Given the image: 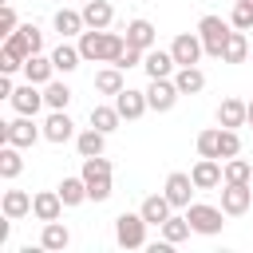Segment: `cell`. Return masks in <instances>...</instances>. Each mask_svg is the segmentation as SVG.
<instances>
[{
  "mask_svg": "<svg viewBox=\"0 0 253 253\" xmlns=\"http://www.w3.org/2000/svg\"><path fill=\"white\" fill-rule=\"evenodd\" d=\"M158 229H162V237H166L170 245H178V241H186V237L194 233V225H190V217H174V213H170V217H166V221H162Z\"/></svg>",
  "mask_w": 253,
  "mask_h": 253,
  "instance_id": "4dcf8cb0",
  "label": "cell"
},
{
  "mask_svg": "<svg viewBox=\"0 0 253 253\" xmlns=\"http://www.w3.org/2000/svg\"><path fill=\"white\" fill-rule=\"evenodd\" d=\"M249 55H253V43H249Z\"/></svg>",
  "mask_w": 253,
  "mask_h": 253,
  "instance_id": "bcb514c9",
  "label": "cell"
},
{
  "mask_svg": "<svg viewBox=\"0 0 253 253\" xmlns=\"http://www.w3.org/2000/svg\"><path fill=\"white\" fill-rule=\"evenodd\" d=\"M245 4H253V0H245Z\"/></svg>",
  "mask_w": 253,
  "mask_h": 253,
  "instance_id": "7dc6e473",
  "label": "cell"
},
{
  "mask_svg": "<svg viewBox=\"0 0 253 253\" xmlns=\"http://www.w3.org/2000/svg\"><path fill=\"white\" fill-rule=\"evenodd\" d=\"M43 138L47 142H67V138H75V123L67 119V111H51L47 115V123H43Z\"/></svg>",
  "mask_w": 253,
  "mask_h": 253,
  "instance_id": "e0dca14e",
  "label": "cell"
},
{
  "mask_svg": "<svg viewBox=\"0 0 253 253\" xmlns=\"http://www.w3.org/2000/svg\"><path fill=\"white\" fill-rule=\"evenodd\" d=\"M123 36H126V43H130V47H142V51H150V47L158 43L154 24H150V20H142V16H138V20H130V24L123 28Z\"/></svg>",
  "mask_w": 253,
  "mask_h": 253,
  "instance_id": "5bb4252c",
  "label": "cell"
},
{
  "mask_svg": "<svg viewBox=\"0 0 253 253\" xmlns=\"http://www.w3.org/2000/svg\"><path fill=\"white\" fill-rule=\"evenodd\" d=\"M8 103L16 107V115H36L40 107H47V103H43V91H40V83H24V87H16Z\"/></svg>",
  "mask_w": 253,
  "mask_h": 253,
  "instance_id": "4fadbf2b",
  "label": "cell"
},
{
  "mask_svg": "<svg viewBox=\"0 0 253 253\" xmlns=\"http://www.w3.org/2000/svg\"><path fill=\"white\" fill-rule=\"evenodd\" d=\"M79 59H83V51H79V47H71V43H59V47L51 51L55 71H63V75H67V71H75V67H79Z\"/></svg>",
  "mask_w": 253,
  "mask_h": 253,
  "instance_id": "1f68e13d",
  "label": "cell"
},
{
  "mask_svg": "<svg viewBox=\"0 0 253 253\" xmlns=\"http://www.w3.org/2000/svg\"><path fill=\"white\" fill-rule=\"evenodd\" d=\"M142 67H146L150 79H170V71L178 67V59H174L170 51H162V47H150V51L142 55Z\"/></svg>",
  "mask_w": 253,
  "mask_h": 253,
  "instance_id": "2e32d148",
  "label": "cell"
},
{
  "mask_svg": "<svg viewBox=\"0 0 253 253\" xmlns=\"http://www.w3.org/2000/svg\"><path fill=\"white\" fill-rule=\"evenodd\" d=\"M146 217L142 213H119L115 217V241L123 245V249H142L146 245Z\"/></svg>",
  "mask_w": 253,
  "mask_h": 253,
  "instance_id": "277c9868",
  "label": "cell"
},
{
  "mask_svg": "<svg viewBox=\"0 0 253 253\" xmlns=\"http://www.w3.org/2000/svg\"><path fill=\"white\" fill-rule=\"evenodd\" d=\"M221 59H225V63H245V59H249V40H245V32H229Z\"/></svg>",
  "mask_w": 253,
  "mask_h": 253,
  "instance_id": "f546056e",
  "label": "cell"
},
{
  "mask_svg": "<svg viewBox=\"0 0 253 253\" xmlns=\"http://www.w3.org/2000/svg\"><path fill=\"white\" fill-rule=\"evenodd\" d=\"M36 115H20V119H12V123H0V142H12V146H32L40 134H43V126H36L32 123Z\"/></svg>",
  "mask_w": 253,
  "mask_h": 253,
  "instance_id": "5b68a950",
  "label": "cell"
},
{
  "mask_svg": "<svg viewBox=\"0 0 253 253\" xmlns=\"http://www.w3.org/2000/svg\"><path fill=\"white\" fill-rule=\"evenodd\" d=\"M142 55H146L142 47H130V43H126V51L119 55V63H115V67H123V71H126V67H138V63H142Z\"/></svg>",
  "mask_w": 253,
  "mask_h": 253,
  "instance_id": "60d3db41",
  "label": "cell"
},
{
  "mask_svg": "<svg viewBox=\"0 0 253 253\" xmlns=\"http://www.w3.org/2000/svg\"><path fill=\"white\" fill-rule=\"evenodd\" d=\"M20 28H24V36H28V40H32V47H36V51H40V47H43V32H40V28H36V24H20Z\"/></svg>",
  "mask_w": 253,
  "mask_h": 253,
  "instance_id": "b9f144b4",
  "label": "cell"
},
{
  "mask_svg": "<svg viewBox=\"0 0 253 253\" xmlns=\"http://www.w3.org/2000/svg\"><path fill=\"white\" fill-rule=\"evenodd\" d=\"M245 126H253V99H249V119H245Z\"/></svg>",
  "mask_w": 253,
  "mask_h": 253,
  "instance_id": "f6af8a7d",
  "label": "cell"
},
{
  "mask_svg": "<svg viewBox=\"0 0 253 253\" xmlns=\"http://www.w3.org/2000/svg\"><path fill=\"white\" fill-rule=\"evenodd\" d=\"M16 28H20V20H16V8H12V4H4V8H0V36H12Z\"/></svg>",
  "mask_w": 253,
  "mask_h": 253,
  "instance_id": "ab89813d",
  "label": "cell"
},
{
  "mask_svg": "<svg viewBox=\"0 0 253 253\" xmlns=\"http://www.w3.org/2000/svg\"><path fill=\"white\" fill-rule=\"evenodd\" d=\"M43 103L51 107V111H67V103H71V87L67 83H43Z\"/></svg>",
  "mask_w": 253,
  "mask_h": 253,
  "instance_id": "d6a6232c",
  "label": "cell"
},
{
  "mask_svg": "<svg viewBox=\"0 0 253 253\" xmlns=\"http://www.w3.org/2000/svg\"><path fill=\"white\" fill-rule=\"evenodd\" d=\"M194 190H198V186H194V178H190V174H182V170H174V174L166 178V190H162V194L170 198V206H174V210H186Z\"/></svg>",
  "mask_w": 253,
  "mask_h": 253,
  "instance_id": "7c38bea8",
  "label": "cell"
},
{
  "mask_svg": "<svg viewBox=\"0 0 253 253\" xmlns=\"http://www.w3.org/2000/svg\"><path fill=\"white\" fill-rule=\"evenodd\" d=\"M190 178H194L198 190H217L225 182V162L221 158H198L194 170H190Z\"/></svg>",
  "mask_w": 253,
  "mask_h": 253,
  "instance_id": "9c48e42d",
  "label": "cell"
},
{
  "mask_svg": "<svg viewBox=\"0 0 253 253\" xmlns=\"http://www.w3.org/2000/svg\"><path fill=\"white\" fill-rule=\"evenodd\" d=\"M115 107H119V115H123V119H142V115L150 111V99H146V91L123 87V91L115 95Z\"/></svg>",
  "mask_w": 253,
  "mask_h": 253,
  "instance_id": "8fae6325",
  "label": "cell"
},
{
  "mask_svg": "<svg viewBox=\"0 0 253 253\" xmlns=\"http://www.w3.org/2000/svg\"><path fill=\"white\" fill-rule=\"evenodd\" d=\"M126 83H123V67H103V71H95V91H103V95H119Z\"/></svg>",
  "mask_w": 253,
  "mask_h": 253,
  "instance_id": "484cf974",
  "label": "cell"
},
{
  "mask_svg": "<svg viewBox=\"0 0 253 253\" xmlns=\"http://www.w3.org/2000/svg\"><path fill=\"white\" fill-rule=\"evenodd\" d=\"M233 154H241V138H237L233 126H221V162L233 158Z\"/></svg>",
  "mask_w": 253,
  "mask_h": 253,
  "instance_id": "f35d334b",
  "label": "cell"
},
{
  "mask_svg": "<svg viewBox=\"0 0 253 253\" xmlns=\"http://www.w3.org/2000/svg\"><path fill=\"white\" fill-rule=\"evenodd\" d=\"M202 36L198 32H178L174 36V43H170V55L178 59V67H194L198 59H202Z\"/></svg>",
  "mask_w": 253,
  "mask_h": 253,
  "instance_id": "ba28073f",
  "label": "cell"
},
{
  "mask_svg": "<svg viewBox=\"0 0 253 253\" xmlns=\"http://www.w3.org/2000/svg\"><path fill=\"white\" fill-rule=\"evenodd\" d=\"M225 182H253V166L245 158H225Z\"/></svg>",
  "mask_w": 253,
  "mask_h": 253,
  "instance_id": "8d00e7d4",
  "label": "cell"
},
{
  "mask_svg": "<svg viewBox=\"0 0 253 253\" xmlns=\"http://www.w3.org/2000/svg\"><path fill=\"white\" fill-rule=\"evenodd\" d=\"M83 28H87V20H83V12H75V8H59L55 12V32L67 40V36H83Z\"/></svg>",
  "mask_w": 253,
  "mask_h": 253,
  "instance_id": "cb8c5ba5",
  "label": "cell"
},
{
  "mask_svg": "<svg viewBox=\"0 0 253 253\" xmlns=\"http://www.w3.org/2000/svg\"><path fill=\"white\" fill-rule=\"evenodd\" d=\"M83 20H87V28H111L115 8H111L107 0H87V4H83Z\"/></svg>",
  "mask_w": 253,
  "mask_h": 253,
  "instance_id": "d4e9b609",
  "label": "cell"
},
{
  "mask_svg": "<svg viewBox=\"0 0 253 253\" xmlns=\"http://www.w3.org/2000/svg\"><path fill=\"white\" fill-rule=\"evenodd\" d=\"M12 91H16V87H12V79L4 75V79H0V95H4V99H12Z\"/></svg>",
  "mask_w": 253,
  "mask_h": 253,
  "instance_id": "ee69618b",
  "label": "cell"
},
{
  "mask_svg": "<svg viewBox=\"0 0 253 253\" xmlns=\"http://www.w3.org/2000/svg\"><path fill=\"white\" fill-rule=\"evenodd\" d=\"M20 67H24V63H20L16 55H8V51H0V71H4V75H12V71H20Z\"/></svg>",
  "mask_w": 253,
  "mask_h": 253,
  "instance_id": "7bdbcfd3",
  "label": "cell"
},
{
  "mask_svg": "<svg viewBox=\"0 0 253 253\" xmlns=\"http://www.w3.org/2000/svg\"><path fill=\"white\" fill-rule=\"evenodd\" d=\"M71 245V233H67V225H59V217L55 221H43V233H40V249H67Z\"/></svg>",
  "mask_w": 253,
  "mask_h": 253,
  "instance_id": "603a6c76",
  "label": "cell"
},
{
  "mask_svg": "<svg viewBox=\"0 0 253 253\" xmlns=\"http://www.w3.org/2000/svg\"><path fill=\"white\" fill-rule=\"evenodd\" d=\"M229 32H233V24H225L221 16H202V24H198V36H202V47H206V55L221 59Z\"/></svg>",
  "mask_w": 253,
  "mask_h": 253,
  "instance_id": "3957f363",
  "label": "cell"
},
{
  "mask_svg": "<svg viewBox=\"0 0 253 253\" xmlns=\"http://www.w3.org/2000/svg\"><path fill=\"white\" fill-rule=\"evenodd\" d=\"M4 51H8V55H16V59H20V63H24V59H32V55H36V47H32V40H28V36H24V28H16V32H12V36H4Z\"/></svg>",
  "mask_w": 253,
  "mask_h": 253,
  "instance_id": "f1b7e54d",
  "label": "cell"
},
{
  "mask_svg": "<svg viewBox=\"0 0 253 253\" xmlns=\"http://www.w3.org/2000/svg\"><path fill=\"white\" fill-rule=\"evenodd\" d=\"M198 154L202 158H221V126H210L198 134Z\"/></svg>",
  "mask_w": 253,
  "mask_h": 253,
  "instance_id": "d590c367",
  "label": "cell"
},
{
  "mask_svg": "<svg viewBox=\"0 0 253 253\" xmlns=\"http://www.w3.org/2000/svg\"><path fill=\"white\" fill-rule=\"evenodd\" d=\"M0 210H4V217L20 221V217H28V213H32V194H28V190H4Z\"/></svg>",
  "mask_w": 253,
  "mask_h": 253,
  "instance_id": "ac0fdd59",
  "label": "cell"
},
{
  "mask_svg": "<svg viewBox=\"0 0 253 253\" xmlns=\"http://www.w3.org/2000/svg\"><path fill=\"white\" fill-rule=\"evenodd\" d=\"M32 213H36L40 221H55V217L63 213L59 190H40V194H32Z\"/></svg>",
  "mask_w": 253,
  "mask_h": 253,
  "instance_id": "9a60e30c",
  "label": "cell"
},
{
  "mask_svg": "<svg viewBox=\"0 0 253 253\" xmlns=\"http://www.w3.org/2000/svg\"><path fill=\"white\" fill-rule=\"evenodd\" d=\"M51 75H55V63H51V55H32V59H24V79L28 83H51Z\"/></svg>",
  "mask_w": 253,
  "mask_h": 253,
  "instance_id": "d6986e66",
  "label": "cell"
},
{
  "mask_svg": "<svg viewBox=\"0 0 253 253\" xmlns=\"http://www.w3.org/2000/svg\"><path fill=\"white\" fill-rule=\"evenodd\" d=\"M20 170H24V158H20V146H12V142H4L0 146V178H20Z\"/></svg>",
  "mask_w": 253,
  "mask_h": 253,
  "instance_id": "83f0119b",
  "label": "cell"
},
{
  "mask_svg": "<svg viewBox=\"0 0 253 253\" xmlns=\"http://www.w3.org/2000/svg\"><path fill=\"white\" fill-rule=\"evenodd\" d=\"M229 24H233L237 32H249V28H253V4L237 0V4H233V12H229Z\"/></svg>",
  "mask_w": 253,
  "mask_h": 253,
  "instance_id": "74e56055",
  "label": "cell"
},
{
  "mask_svg": "<svg viewBox=\"0 0 253 253\" xmlns=\"http://www.w3.org/2000/svg\"><path fill=\"white\" fill-rule=\"evenodd\" d=\"M103 146H107V134H103L99 126H87V130H79V134H75V150H79V158L103 154Z\"/></svg>",
  "mask_w": 253,
  "mask_h": 253,
  "instance_id": "44dd1931",
  "label": "cell"
},
{
  "mask_svg": "<svg viewBox=\"0 0 253 253\" xmlns=\"http://www.w3.org/2000/svg\"><path fill=\"white\" fill-rule=\"evenodd\" d=\"M83 4H87V0H83Z\"/></svg>",
  "mask_w": 253,
  "mask_h": 253,
  "instance_id": "c3c4849f",
  "label": "cell"
},
{
  "mask_svg": "<svg viewBox=\"0 0 253 253\" xmlns=\"http://www.w3.org/2000/svg\"><path fill=\"white\" fill-rule=\"evenodd\" d=\"M59 198H63V206L87 202V182H83V174H79V178H63V182H59Z\"/></svg>",
  "mask_w": 253,
  "mask_h": 253,
  "instance_id": "e575fe53",
  "label": "cell"
},
{
  "mask_svg": "<svg viewBox=\"0 0 253 253\" xmlns=\"http://www.w3.org/2000/svg\"><path fill=\"white\" fill-rule=\"evenodd\" d=\"M79 51L91 63H119V55L126 51V36L107 32V28H87L79 36Z\"/></svg>",
  "mask_w": 253,
  "mask_h": 253,
  "instance_id": "6da1fadb",
  "label": "cell"
},
{
  "mask_svg": "<svg viewBox=\"0 0 253 253\" xmlns=\"http://www.w3.org/2000/svg\"><path fill=\"white\" fill-rule=\"evenodd\" d=\"M245 119H249V103H241V99H221V107H217V126H245Z\"/></svg>",
  "mask_w": 253,
  "mask_h": 253,
  "instance_id": "ffe728a7",
  "label": "cell"
},
{
  "mask_svg": "<svg viewBox=\"0 0 253 253\" xmlns=\"http://www.w3.org/2000/svg\"><path fill=\"white\" fill-rule=\"evenodd\" d=\"M83 182H87V198L91 202H107L111 198V162L103 154L83 158Z\"/></svg>",
  "mask_w": 253,
  "mask_h": 253,
  "instance_id": "7a4b0ae2",
  "label": "cell"
},
{
  "mask_svg": "<svg viewBox=\"0 0 253 253\" xmlns=\"http://www.w3.org/2000/svg\"><path fill=\"white\" fill-rule=\"evenodd\" d=\"M221 213L225 210H217V206H206V202H190L186 206V217H190V225H194V233H206V237H213V233H221Z\"/></svg>",
  "mask_w": 253,
  "mask_h": 253,
  "instance_id": "8992f818",
  "label": "cell"
},
{
  "mask_svg": "<svg viewBox=\"0 0 253 253\" xmlns=\"http://www.w3.org/2000/svg\"><path fill=\"white\" fill-rule=\"evenodd\" d=\"M178 95H182V91H178V83H174V79H150V87H146L150 111H158V115H162V111H170V107L178 103Z\"/></svg>",
  "mask_w": 253,
  "mask_h": 253,
  "instance_id": "30bf717a",
  "label": "cell"
},
{
  "mask_svg": "<svg viewBox=\"0 0 253 253\" xmlns=\"http://www.w3.org/2000/svg\"><path fill=\"white\" fill-rule=\"evenodd\" d=\"M174 83H178L182 95H198V91L206 87V75H202L198 63H194V67H178V71H174Z\"/></svg>",
  "mask_w": 253,
  "mask_h": 253,
  "instance_id": "4316f807",
  "label": "cell"
},
{
  "mask_svg": "<svg viewBox=\"0 0 253 253\" xmlns=\"http://www.w3.org/2000/svg\"><path fill=\"white\" fill-rule=\"evenodd\" d=\"M249 206H253V182H225V190H221V210H225L229 217H241Z\"/></svg>",
  "mask_w": 253,
  "mask_h": 253,
  "instance_id": "52a82bcc",
  "label": "cell"
},
{
  "mask_svg": "<svg viewBox=\"0 0 253 253\" xmlns=\"http://www.w3.org/2000/svg\"><path fill=\"white\" fill-rule=\"evenodd\" d=\"M170 210H174V206H170L166 194H150V198H142V210H138V213H142L150 225H162V221L170 217Z\"/></svg>",
  "mask_w": 253,
  "mask_h": 253,
  "instance_id": "7402d4cb",
  "label": "cell"
},
{
  "mask_svg": "<svg viewBox=\"0 0 253 253\" xmlns=\"http://www.w3.org/2000/svg\"><path fill=\"white\" fill-rule=\"evenodd\" d=\"M119 123H123V115H119V107H91V126H99L103 134H111V130H119Z\"/></svg>",
  "mask_w": 253,
  "mask_h": 253,
  "instance_id": "836d02e7",
  "label": "cell"
}]
</instances>
